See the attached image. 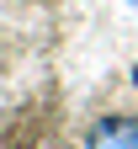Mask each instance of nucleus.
Instances as JSON below:
<instances>
[{"label": "nucleus", "instance_id": "f257e3e1", "mask_svg": "<svg viewBox=\"0 0 138 149\" xmlns=\"http://www.w3.org/2000/svg\"><path fill=\"white\" fill-rule=\"evenodd\" d=\"M85 149H138V117H128V112L96 117L85 133Z\"/></svg>", "mask_w": 138, "mask_h": 149}]
</instances>
